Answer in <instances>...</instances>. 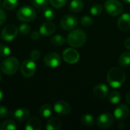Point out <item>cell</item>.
Here are the masks:
<instances>
[{"label": "cell", "mask_w": 130, "mask_h": 130, "mask_svg": "<svg viewBox=\"0 0 130 130\" xmlns=\"http://www.w3.org/2000/svg\"><path fill=\"white\" fill-rule=\"evenodd\" d=\"M107 81L110 87L119 88L122 87L126 82V73L120 68H111L107 72Z\"/></svg>", "instance_id": "6da1fadb"}, {"label": "cell", "mask_w": 130, "mask_h": 130, "mask_svg": "<svg viewBox=\"0 0 130 130\" xmlns=\"http://www.w3.org/2000/svg\"><path fill=\"white\" fill-rule=\"evenodd\" d=\"M66 40L70 46L78 48L85 44L86 41V34L82 29H75L68 34Z\"/></svg>", "instance_id": "7a4b0ae2"}, {"label": "cell", "mask_w": 130, "mask_h": 130, "mask_svg": "<svg viewBox=\"0 0 130 130\" xmlns=\"http://www.w3.org/2000/svg\"><path fill=\"white\" fill-rule=\"evenodd\" d=\"M19 67V62L18 59L14 56L7 57L1 64V70L2 72L7 75H11L17 72Z\"/></svg>", "instance_id": "3957f363"}, {"label": "cell", "mask_w": 130, "mask_h": 130, "mask_svg": "<svg viewBox=\"0 0 130 130\" xmlns=\"http://www.w3.org/2000/svg\"><path fill=\"white\" fill-rule=\"evenodd\" d=\"M37 16L35 9L30 6H24L19 8L17 12V18L24 22H28L33 21Z\"/></svg>", "instance_id": "277c9868"}, {"label": "cell", "mask_w": 130, "mask_h": 130, "mask_svg": "<svg viewBox=\"0 0 130 130\" xmlns=\"http://www.w3.org/2000/svg\"><path fill=\"white\" fill-rule=\"evenodd\" d=\"M104 8L110 15L116 17L122 13L123 5L118 0H107L104 3Z\"/></svg>", "instance_id": "5b68a950"}, {"label": "cell", "mask_w": 130, "mask_h": 130, "mask_svg": "<svg viewBox=\"0 0 130 130\" xmlns=\"http://www.w3.org/2000/svg\"><path fill=\"white\" fill-rule=\"evenodd\" d=\"M96 123L101 129H108L114 123V118L112 114L109 113H104L98 116Z\"/></svg>", "instance_id": "8992f818"}, {"label": "cell", "mask_w": 130, "mask_h": 130, "mask_svg": "<svg viewBox=\"0 0 130 130\" xmlns=\"http://www.w3.org/2000/svg\"><path fill=\"white\" fill-rule=\"evenodd\" d=\"M36 69L37 66L34 60L27 59L22 62L21 66V72L24 77L30 78L34 75V73L36 72Z\"/></svg>", "instance_id": "52a82bcc"}, {"label": "cell", "mask_w": 130, "mask_h": 130, "mask_svg": "<svg viewBox=\"0 0 130 130\" xmlns=\"http://www.w3.org/2000/svg\"><path fill=\"white\" fill-rule=\"evenodd\" d=\"M18 30L15 25L8 24L2 29L1 36L4 40L9 42L15 39V37L18 35Z\"/></svg>", "instance_id": "ba28073f"}, {"label": "cell", "mask_w": 130, "mask_h": 130, "mask_svg": "<svg viewBox=\"0 0 130 130\" xmlns=\"http://www.w3.org/2000/svg\"><path fill=\"white\" fill-rule=\"evenodd\" d=\"M61 27L66 30H71L75 28L78 25V18L71 14H66L61 19Z\"/></svg>", "instance_id": "9c48e42d"}, {"label": "cell", "mask_w": 130, "mask_h": 130, "mask_svg": "<svg viewBox=\"0 0 130 130\" xmlns=\"http://www.w3.org/2000/svg\"><path fill=\"white\" fill-rule=\"evenodd\" d=\"M63 59L69 64H75L78 62L80 59V55L77 50L73 48L66 49L62 53Z\"/></svg>", "instance_id": "30bf717a"}, {"label": "cell", "mask_w": 130, "mask_h": 130, "mask_svg": "<svg viewBox=\"0 0 130 130\" xmlns=\"http://www.w3.org/2000/svg\"><path fill=\"white\" fill-rule=\"evenodd\" d=\"M44 63L48 67L56 68L61 63V57L56 53H49L44 57Z\"/></svg>", "instance_id": "8fae6325"}, {"label": "cell", "mask_w": 130, "mask_h": 130, "mask_svg": "<svg viewBox=\"0 0 130 130\" xmlns=\"http://www.w3.org/2000/svg\"><path fill=\"white\" fill-rule=\"evenodd\" d=\"M54 110L56 113L66 116L71 113L72 107L70 104L65 101H58L54 104Z\"/></svg>", "instance_id": "7c38bea8"}, {"label": "cell", "mask_w": 130, "mask_h": 130, "mask_svg": "<svg viewBox=\"0 0 130 130\" xmlns=\"http://www.w3.org/2000/svg\"><path fill=\"white\" fill-rule=\"evenodd\" d=\"M129 115V109L128 106L126 104H120L118 105L113 112V116L116 119L120 120H124L126 118H128Z\"/></svg>", "instance_id": "4fadbf2b"}, {"label": "cell", "mask_w": 130, "mask_h": 130, "mask_svg": "<svg viewBox=\"0 0 130 130\" xmlns=\"http://www.w3.org/2000/svg\"><path fill=\"white\" fill-rule=\"evenodd\" d=\"M108 93L109 88L104 84H98L93 89V94L98 99H104Z\"/></svg>", "instance_id": "5bb4252c"}, {"label": "cell", "mask_w": 130, "mask_h": 130, "mask_svg": "<svg viewBox=\"0 0 130 130\" xmlns=\"http://www.w3.org/2000/svg\"><path fill=\"white\" fill-rule=\"evenodd\" d=\"M56 29V24L51 21H46L43 23L40 27V34L43 36H50L55 33Z\"/></svg>", "instance_id": "9a60e30c"}, {"label": "cell", "mask_w": 130, "mask_h": 130, "mask_svg": "<svg viewBox=\"0 0 130 130\" xmlns=\"http://www.w3.org/2000/svg\"><path fill=\"white\" fill-rule=\"evenodd\" d=\"M117 26L121 30H127L130 28V14H123L117 21Z\"/></svg>", "instance_id": "2e32d148"}, {"label": "cell", "mask_w": 130, "mask_h": 130, "mask_svg": "<svg viewBox=\"0 0 130 130\" xmlns=\"http://www.w3.org/2000/svg\"><path fill=\"white\" fill-rule=\"evenodd\" d=\"M13 116L18 121L23 122V121L28 120V118L30 117V110L27 108L21 107L14 111Z\"/></svg>", "instance_id": "e0dca14e"}, {"label": "cell", "mask_w": 130, "mask_h": 130, "mask_svg": "<svg viewBox=\"0 0 130 130\" xmlns=\"http://www.w3.org/2000/svg\"><path fill=\"white\" fill-rule=\"evenodd\" d=\"M42 127L41 121L37 117H31L29 119L25 125L26 130H40Z\"/></svg>", "instance_id": "ac0fdd59"}, {"label": "cell", "mask_w": 130, "mask_h": 130, "mask_svg": "<svg viewBox=\"0 0 130 130\" xmlns=\"http://www.w3.org/2000/svg\"><path fill=\"white\" fill-rule=\"evenodd\" d=\"M62 120L57 117H51L48 120L46 129L47 130H59L62 127Z\"/></svg>", "instance_id": "d6986e66"}, {"label": "cell", "mask_w": 130, "mask_h": 130, "mask_svg": "<svg viewBox=\"0 0 130 130\" xmlns=\"http://www.w3.org/2000/svg\"><path fill=\"white\" fill-rule=\"evenodd\" d=\"M69 10L72 12H79L84 8V2L82 0H72L69 4Z\"/></svg>", "instance_id": "ffe728a7"}, {"label": "cell", "mask_w": 130, "mask_h": 130, "mask_svg": "<svg viewBox=\"0 0 130 130\" xmlns=\"http://www.w3.org/2000/svg\"><path fill=\"white\" fill-rule=\"evenodd\" d=\"M52 107L51 105L46 104L40 107L39 110V114L43 118H49L52 114Z\"/></svg>", "instance_id": "44dd1931"}, {"label": "cell", "mask_w": 130, "mask_h": 130, "mask_svg": "<svg viewBox=\"0 0 130 130\" xmlns=\"http://www.w3.org/2000/svg\"><path fill=\"white\" fill-rule=\"evenodd\" d=\"M18 129V125L12 120H6L0 125L1 130H16Z\"/></svg>", "instance_id": "7402d4cb"}, {"label": "cell", "mask_w": 130, "mask_h": 130, "mask_svg": "<svg viewBox=\"0 0 130 130\" xmlns=\"http://www.w3.org/2000/svg\"><path fill=\"white\" fill-rule=\"evenodd\" d=\"M81 123L84 126L86 127H91L94 124V117L91 114H83L81 117Z\"/></svg>", "instance_id": "603a6c76"}, {"label": "cell", "mask_w": 130, "mask_h": 130, "mask_svg": "<svg viewBox=\"0 0 130 130\" xmlns=\"http://www.w3.org/2000/svg\"><path fill=\"white\" fill-rule=\"evenodd\" d=\"M119 64L123 67L130 66V52H124L120 56Z\"/></svg>", "instance_id": "cb8c5ba5"}, {"label": "cell", "mask_w": 130, "mask_h": 130, "mask_svg": "<svg viewBox=\"0 0 130 130\" xmlns=\"http://www.w3.org/2000/svg\"><path fill=\"white\" fill-rule=\"evenodd\" d=\"M18 5V0H4L2 2V7L5 10L11 11L14 9Z\"/></svg>", "instance_id": "d4e9b609"}, {"label": "cell", "mask_w": 130, "mask_h": 130, "mask_svg": "<svg viewBox=\"0 0 130 130\" xmlns=\"http://www.w3.org/2000/svg\"><path fill=\"white\" fill-rule=\"evenodd\" d=\"M108 100H109L110 103H111L113 104H117L120 101L121 95H120V92H118L117 91H113L111 93H110L109 97H108Z\"/></svg>", "instance_id": "484cf974"}, {"label": "cell", "mask_w": 130, "mask_h": 130, "mask_svg": "<svg viewBox=\"0 0 130 130\" xmlns=\"http://www.w3.org/2000/svg\"><path fill=\"white\" fill-rule=\"evenodd\" d=\"M66 41V39L61 35H55L51 38V43L54 46H62Z\"/></svg>", "instance_id": "4316f807"}, {"label": "cell", "mask_w": 130, "mask_h": 130, "mask_svg": "<svg viewBox=\"0 0 130 130\" xmlns=\"http://www.w3.org/2000/svg\"><path fill=\"white\" fill-rule=\"evenodd\" d=\"M103 10V7L100 4H95L93 6H91V9H90V12L92 15L94 16H98L99 14H101Z\"/></svg>", "instance_id": "83f0119b"}, {"label": "cell", "mask_w": 130, "mask_h": 130, "mask_svg": "<svg viewBox=\"0 0 130 130\" xmlns=\"http://www.w3.org/2000/svg\"><path fill=\"white\" fill-rule=\"evenodd\" d=\"M55 11L51 8H46L43 10V17L49 21L53 20L55 18Z\"/></svg>", "instance_id": "f1b7e54d"}, {"label": "cell", "mask_w": 130, "mask_h": 130, "mask_svg": "<svg viewBox=\"0 0 130 130\" xmlns=\"http://www.w3.org/2000/svg\"><path fill=\"white\" fill-rule=\"evenodd\" d=\"M80 23L82 26H84L85 27H89L93 24V19L91 17L85 15V16H83L80 19Z\"/></svg>", "instance_id": "f546056e"}, {"label": "cell", "mask_w": 130, "mask_h": 130, "mask_svg": "<svg viewBox=\"0 0 130 130\" xmlns=\"http://www.w3.org/2000/svg\"><path fill=\"white\" fill-rule=\"evenodd\" d=\"M11 53V49L6 46V45H4L2 43L0 44V56L2 57H8Z\"/></svg>", "instance_id": "4dcf8cb0"}, {"label": "cell", "mask_w": 130, "mask_h": 130, "mask_svg": "<svg viewBox=\"0 0 130 130\" xmlns=\"http://www.w3.org/2000/svg\"><path fill=\"white\" fill-rule=\"evenodd\" d=\"M33 5L39 9L43 8L48 4V0H32Z\"/></svg>", "instance_id": "1f68e13d"}, {"label": "cell", "mask_w": 130, "mask_h": 130, "mask_svg": "<svg viewBox=\"0 0 130 130\" xmlns=\"http://www.w3.org/2000/svg\"><path fill=\"white\" fill-rule=\"evenodd\" d=\"M67 2V0H50L51 5L56 8H60L63 7Z\"/></svg>", "instance_id": "d6a6232c"}, {"label": "cell", "mask_w": 130, "mask_h": 130, "mask_svg": "<svg viewBox=\"0 0 130 130\" xmlns=\"http://www.w3.org/2000/svg\"><path fill=\"white\" fill-rule=\"evenodd\" d=\"M10 115V112L7 107L4 106H0V119H5L8 117Z\"/></svg>", "instance_id": "836d02e7"}, {"label": "cell", "mask_w": 130, "mask_h": 130, "mask_svg": "<svg viewBox=\"0 0 130 130\" xmlns=\"http://www.w3.org/2000/svg\"><path fill=\"white\" fill-rule=\"evenodd\" d=\"M18 30L22 34H28L30 32V27L27 24H23L19 27Z\"/></svg>", "instance_id": "e575fe53"}, {"label": "cell", "mask_w": 130, "mask_h": 130, "mask_svg": "<svg viewBox=\"0 0 130 130\" xmlns=\"http://www.w3.org/2000/svg\"><path fill=\"white\" fill-rule=\"evenodd\" d=\"M41 53L38 50H34L31 51V53H30V59L35 61V60H38L40 58Z\"/></svg>", "instance_id": "d590c367"}, {"label": "cell", "mask_w": 130, "mask_h": 130, "mask_svg": "<svg viewBox=\"0 0 130 130\" xmlns=\"http://www.w3.org/2000/svg\"><path fill=\"white\" fill-rule=\"evenodd\" d=\"M6 20V14L5 13V11L0 8V25H2Z\"/></svg>", "instance_id": "8d00e7d4"}, {"label": "cell", "mask_w": 130, "mask_h": 130, "mask_svg": "<svg viewBox=\"0 0 130 130\" xmlns=\"http://www.w3.org/2000/svg\"><path fill=\"white\" fill-rule=\"evenodd\" d=\"M32 40H37L40 38V32H37V31H34L31 33V35H30Z\"/></svg>", "instance_id": "74e56055"}, {"label": "cell", "mask_w": 130, "mask_h": 130, "mask_svg": "<svg viewBox=\"0 0 130 130\" xmlns=\"http://www.w3.org/2000/svg\"><path fill=\"white\" fill-rule=\"evenodd\" d=\"M124 46H125V47H126L127 50H130V37H128V38L125 40V42H124Z\"/></svg>", "instance_id": "f35d334b"}, {"label": "cell", "mask_w": 130, "mask_h": 130, "mask_svg": "<svg viewBox=\"0 0 130 130\" xmlns=\"http://www.w3.org/2000/svg\"><path fill=\"white\" fill-rule=\"evenodd\" d=\"M126 101H127V103L129 104L130 105V91L129 92H128L127 94H126Z\"/></svg>", "instance_id": "ab89813d"}, {"label": "cell", "mask_w": 130, "mask_h": 130, "mask_svg": "<svg viewBox=\"0 0 130 130\" xmlns=\"http://www.w3.org/2000/svg\"><path fill=\"white\" fill-rule=\"evenodd\" d=\"M3 97H4V95H3V92H2V91L0 89V103H1V101H2V99H3Z\"/></svg>", "instance_id": "60d3db41"}, {"label": "cell", "mask_w": 130, "mask_h": 130, "mask_svg": "<svg viewBox=\"0 0 130 130\" xmlns=\"http://www.w3.org/2000/svg\"><path fill=\"white\" fill-rule=\"evenodd\" d=\"M125 3H127V4H130V0H123Z\"/></svg>", "instance_id": "b9f144b4"}, {"label": "cell", "mask_w": 130, "mask_h": 130, "mask_svg": "<svg viewBox=\"0 0 130 130\" xmlns=\"http://www.w3.org/2000/svg\"><path fill=\"white\" fill-rule=\"evenodd\" d=\"M1 80H2V75H1V74H0V82H1Z\"/></svg>", "instance_id": "7bdbcfd3"}, {"label": "cell", "mask_w": 130, "mask_h": 130, "mask_svg": "<svg viewBox=\"0 0 130 130\" xmlns=\"http://www.w3.org/2000/svg\"><path fill=\"white\" fill-rule=\"evenodd\" d=\"M0 2H1V0H0Z\"/></svg>", "instance_id": "ee69618b"}]
</instances>
